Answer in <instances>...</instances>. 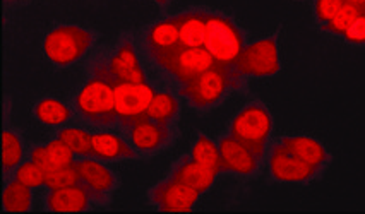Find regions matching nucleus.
I'll use <instances>...</instances> for the list:
<instances>
[{
	"mask_svg": "<svg viewBox=\"0 0 365 214\" xmlns=\"http://www.w3.org/2000/svg\"><path fill=\"white\" fill-rule=\"evenodd\" d=\"M178 28V40L184 46H205L207 29V12L189 11L173 16Z\"/></svg>",
	"mask_w": 365,
	"mask_h": 214,
	"instance_id": "obj_15",
	"label": "nucleus"
},
{
	"mask_svg": "<svg viewBox=\"0 0 365 214\" xmlns=\"http://www.w3.org/2000/svg\"><path fill=\"white\" fill-rule=\"evenodd\" d=\"M89 200H95L98 204H107L108 197L107 194L93 190L91 187L83 185H72V187H62V188H52L48 194L46 204L48 209L52 211H86L89 208Z\"/></svg>",
	"mask_w": 365,
	"mask_h": 214,
	"instance_id": "obj_12",
	"label": "nucleus"
},
{
	"mask_svg": "<svg viewBox=\"0 0 365 214\" xmlns=\"http://www.w3.org/2000/svg\"><path fill=\"white\" fill-rule=\"evenodd\" d=\"M74 165L81 173V177L86 182V185L91 187L93 190L108 194V192H112L117 187V178L113 177L112 171L105 168L100 163L93 160H83L74 161Z\"/></svg>",
	"mask_w": 365,
	"mask_h": 214,
	"instance_id": "obj_17",
	"label": "nucleus"
},
{
	"mask_svg": "<svg viewBox=\"0 0 365 214\" xmlns=\"http://www.w3.org/2000/svg\"><path fill=\"white\" fill-rule=\"evenodd\" d=\"M115 57L120 60V62H124L127 67L133 68V71L143 72L141 67H139L138 57H135L134 45H133V41L129 40V38H122L120 43H118L117 51H115Z\"/></svg>",
	"mask_w": 365,
	"mask_h": 214,
	"instance_id": "obj_30",
	"label": "nucleus"
},
{
	"mask_svg": "<svg viewBox=\"0 0 365 214\" xmlns=\"http://www.w3.org/2000/svg\"><path fill=\"white\" fill-rule=\"evenodd\" d=\"M197 197V190L172 177L161 180L150 190V200L158 205L160 211H190Z\"/></svg>",
	"mask_w": 365,
	"mask_h": 214,
	"instance_id": "obj_10",
	"label": "nucleus"
},
{
	"mask_svg": "<svg viewBox=\"0 0 365 214\" xmlns=\"http://www.w3.org/2000/svg\"><path fill=\"white\" fill-rule=\"evenodd\" d=\"M205 49L218 63L235 68V63L245 49L244 34L235 23L222 14L207 12V29Z\"/></svg>",
	"mask_w": 365,
	"mask_h": 214,
	"instance_id": "obj_3",
	"label": "nucleus"
},
{
	"mask_svg": "<svg viewBox=\"0 0 365 214\" xmlns=\"http://www.w3.org/2000/svg\"><path fill=\"white\" fill-rule=\"evenodd\" d=\"M45 171L41 170L35 161L24 163V165L16 171V178L28 187H40L41 183H45Z\"/></svg>",
	"mask_w": 365,
	"mask_h": 214,
	"instance_id": "obj_29",
	"label": "nucleus"
},
{
	"mask_svg": "<svg viewBox=\"0 0 365 214\" xmlns=\"http://www.w3.org/2000/svg\"><path fill=\"white\" fill-rule=\"evenodd\" d=\"M46 151H48V156L50 160H52L55 168H63V166H69L74 163V160H72V153L74 151L63 143L61 137L52 141V143H48V146H46Z\"/></svg>",
	"mask_w": 365,
	"mask_h": 214,
	"instance_id": "obj_28",
	"label": "nucleus"
},
{
	"mask_svg": "<svg viewBox=\"0 0 365 214\" xmlns=\"http://www.w3.org/2000/svg\"><path fill=\"white\" fill-rule=\"evenodd\" d=\"M122 128L127 131L133 144L144 154H153L160 151V149L167 148L172 143L173 137L172 128H170L168 123H161L158 120L146 117V115L127 123Z\"/></svg>",
	"mask_w": 365,
	"mask_h": 214,
	"instance_id": "obj_9",
	"label": "nucleus"
},
{
	"mask_svg": "<svg viewBox=\"0 0 365 214\" xmlns=\"http://www.w3.org/2000/svg\"><path fill=\"white\" fill-rule=\"evenodd\" d=\"M271 173L283 182H305L319 173L321 166H314L290 153L282 143L274 144L269 158Z\"/></svg>",
	"mask_w": 365,
	"mask_h": 214,
	"instance_id": "obj_11",
	"label": "nucleus"
},
{
	"mask_svg": "<svg viewBox=\"0 0 365 214\" xmlns=\"http://www.w3.org/2000/svg\"><path fill=\"white\" fill-rule=\"evenodd\" d=\"M150 57L180 83H187L192 77L218 63L205 46H184L180 43L173 49L150 55Z\"/></svg>",
	"mask_w": 365,
	"mask_h": 214,
	"instance_id": "obj_4",
	"label": "nucleus"
},
{
	"mask_svg": "<svg viewBox=\"0 0 365 214\" xmlns=\"http://www.w3.org/2000/svg\"><path fill=\"white\" fill-rule=\"evenodd\" d=\"M58 137L66 143L69 148L79 156L95 158V151H93V136L88 132L81 131V128H66L62 131Z\"/></svg>",
	"mask_w": 365,
	"mask_h": 214,
	"instance_id": "obj_24",
	"label": "nucleus"
},
{
	"mask_svg": "<svg viewBox=\"0 0 365 214\" xmlns=\"http://www.w3.org/2000/svg\"><path fill=\"white\" fill-rule=\"evenodd\" d=\"M79 113L95 126H113L118 120L115 108V93L107 81L91 76L76 100Z\"/></svg>",
	"mask_w": 365,
	"mask_h": 214,
	"instance_id": "obj_6",
	"label": "nucleus"
},
{
	"mask_svg": "<svg viewBox=\"0 0 365 214\" xmlns=\"http://www.w3.org/2000/svg\"><path fill=\"white\" fill-rule=\"evenodd\" d=\"M346 4H351V6L359 7L360 11H365V0H345Z\"/></svg>",
	"mask_w": 365,
	"mask_h": 214,
	"instance_id": "obj_34",
	"label": "nucleus"
},
{
	"mask_svg": "<svg viewBox=\"0 0 365 214\" xmlns=\"http://www.w3.org/2000/svg\"><path fill=\"white\" fill-rule=\"evenodd\" d=\"M156 2H158V4H160V6H165V4H168V2H170V0H156Z\"/></svg>",
	"mask_w": 365,
	"mask_h": 214,
	"instance_id": "obj_35",
	"label": "nucleus"
},
{
	"mask_svg": "<svg viewBox=\"0 0 365 214\" xmlns=\"http://www.w3.org/2000/svg\"><path fill=\"white\" fill-rule=\"evenodd\" d=\"M91 76L107 81L113 88L118 122H120L122 127L141 118L146 113L151 100L155 98V89L146 83H129V81L118 79L108 68L105 57L96 58L91 63Z\"/></svg>",
	"mask_w": 365,
	"mask_h": 214,
	"instance_id": "obj_1",
	"label": "nucleus"
},
{
	"mask_svg": "<svg viewBox=\"0 0 365 214\" xmlns=\"http://www.w3.org/2000/svg\"><path fill=\"white\" fill-rule=\"evenodd\" d=\"M45 185L50 188H62V187H72V185H86L81 173L76 168V165L72 163L69 166H63V168H57L53 171H48L45 175Z\"/></svg>",
	"mask_w": 365,
	"mask_h": 214,
	"instance_id": "obj_23",
	"label": "nucleus"
},
{
	"mask_svg": "<svg viewBox=\"0 0 365 214\" xmlns=\"http://www.w3.org/2000/svg\"><path fill=\"white\" fill-rule=\"evenodd\" d=\"M36 117L45 123H62L71 117V111L67 110V106H63L61 101L57 100H43L36 105L35 108Z\"/></svg>",
	"mask_w": 365,
	"mask_h": 214,
	"instance_id": "obj_25",
	"label": "nucleus"
},
{
	"mask_svg": "<svg viewBox=\"0 0 365 214\" xmlns=\"http://www.w3.org/2000/svg\"><path fill=\"white\" fill-rule=\"evenodd\" d=\"M345 38L348 41L365 43V11L360 12L359 17L354 21V24L346 29Z\"/></svg>",
	"mask_w": 365,
	"mask_h": 214,
	"instance_id": "obj_32",
	"label": "nucleus"
},
{
	"mask_svg": "<svg viewBox=\"0 0 365 214\" xmlns=\"http://www.w3.org/2000/svg\"><path fill=\"white\" fill-rule=\"evenodd\" d=\"M218 148L228 171L240 175H252L257 171L261 158L250 151L247 146H244L237 139H233L230 134L220 139Z\"/></svg>",
	"mask_w": 365,
	"mask_h": 214,
	"instance_id": "obj_13",
	"label": "nucleus"
},
{
	"mask_svg": "<svg viewBox=\"0 0 365 214\" xmlns=\"http://www.w3.org/2000/svg\"><path fill=\"white\" fill-rule=\"evenodd\" d=\"M215 175L216 173H213L210 168H206L201 163H197L194 158L189 156L180 158V160L172 166V171H170V177L185 183V185L192 187L194 190L199 192V194H202V192H206L207 188L211 187Z\"/></svg>",
	"mask_w": 365,
	"mask_h": 214,
	"instance_id": "obj_14",
	"label": "nucleus"
},
{
	"mask_svg": "<svg viewBox=\"0 0 365 214\" xmlns=\"http://www.w3.org/2000/svg\"><path fill=\"white\" fill-rule=\"evenodd\" d=\"M93 40V34L79 26H58L46 36L45 51L52 62L69 66L86 54Z\"/></svg>",
	"mask_w": 365,
	"mask_h": 214,
	"instance_id": "obj_7",
	"label": "nucleus"
},
{
	"mask_svg": "<svg viewBox=\"0 0 365 214\" xmlns=\"http://www.w3.org/2000/svg\"><path fill=\"white\" fill-rule=\"evenodd\" d=\"M178 113H180V103H178L177 98L170 93H158L155 94L144 115L170 126L178 118Z\"/></svg>",
	"mask_w": 365,
	"mask_h": 214,
	"instance_id": "obj_21",
	"label": "nucleus"
},
{
	"mask_svg": "<svg viewBox=\"0 0 365 214\" xmlns=\"http://www.w3.org/2000/svg\"><path fill=\"white\" fill-rule=\"evenodd\" d=\"M21 156H23V149H21L19 137L9 131H6L2 136V165L6 177L18 165Z\"/></svg>",
	"mask_w": 365,
	"mask_h": 214,
	"instance_id": "obj_26",
	"label": "nucleus"
},
{
	"mask_svg": "<svg viewBox=\"0 0 365 214\" xmlns=\"http://www.w3.org/2000/svg\"><path fill=\"white\" fill-rule=\"evenodd\" d=\"M235 71L244 76H273L279 71L277 36L266 38V40L256 41L245 46L242 55L237 60Z\"/></svg>",
	"mask_w": 365,
	"mask_h": 214,
	"instance_id": "obj_8",
	"label": "nucleus"
},
{
	"mask_svg": "<svg viewBox=\"0 0 365 214\" xmlns=\"http://www.w3.org/2000/svg\"><path fill=\"white\" fill-rule=\"evenodd\" d=\"M93 151L96 160L118 161V160H135L138 153L130 148L120 137L112 134L93 136Z\"/></svg>",
	"mask_w": 365,
	"mask_h": 214,
	"instance_id": "obj_16",
	"label": "nucleus"
},
{
	"mask_svg": "<svg viewBox=\"0 0 365 214\" xmlns=\"http://www.w3.org/2000/svg\"><path fill=\"white\" fill-rule=\"evenodd\" d=\"M240 86L242 76L235 68L216 63L199 76L192 77L187 83H182L180 94L187 98L192 106L205 110L218 105L228 93Z\"/></svg>",
	"mask_w": 365,
	"mask_h": 214,
	"instance_id": "obj_2",
	"label": "nucleus"
},
{
	"mask_svg": "<svg viewBox=\"0 0 365 214\" xmlns=\"http://www.w3.org/2000/svg\"><path fill=\"white\" fill-rule=\"evenodd\" d=\"M271 122L269 111L266 110V106L262 103H250L245 106L244 110L233 118L230 126V136L233 139H237L239 143L252 151L256 156L262 158L264 154L267 139H269Z\"/></svg>",
	"mask_w": 365,
	"mask_h": 214,
	"instance_id": "obj_5",
	"label": "nucleus"
},
{
	"mask_svg": "<svg viewBox=\"0 0 365 214\" xmlns=\"http://www.w3.org/2000/svg\"><path fill=\"white\" fill-rule=\"evenodd\" d=\"M4 211L26 213L31 209V187L24 185L18 178H14L6 187L2 195Z\"/></svg>",
	"mask_w": 365,
	"mask_h": 214,
	"instance_id": "obj_22",
	"label": "nucleus"
},
{
	"mask_svg": "<svg viewBox=\"0 0 365 214\" xmlns=\"http://www.w3.org/2000/svg\"><path fill=\"white\" fill-rule=\"evenodd\" d=\"M192 158L197 163H201L202 166L210 168L216 175L227 173L228 171L227 165H225V161H223L222 153H220V148L205 134H199L197 143L192 149Z\"/></svg>",
	"mask_w": 365,
	"mask_h": 214,
	"instance_id": "obj_20",
	"label": "nucleus"
},
{
	"mask_svg": "<svg viewBox=\"0 0 365 214\" xmlns=\"http://www.w3.org/2000/svg\"><path fill=\"white\" fill-rule=\"evenodd\" d=\"M360 12L362 11H360L359 7L345 2V6L339 9L338 14L334 16L329 23H326L324 26H322V29L328 33H333V34H345L346 29L354 24V21L359 17Z\"/></svg>",
	"mask_w": 365,
	"mask_h": 214,
	"instance_id": "obj_27",
	"label": "nucleus"
},
{
	"mask_svg": "<svg viewBox=\"0 0 365 214\" xmlns=\"http://www.w3.org/2000/svg\"><path fill=\"white\" fill-rule=\"evenodd\" d=\"M279 143L309 165L321 166L322 163L329 161V154L326 153V149L311 137H283Z\"/></svg>",
	"mask_w": 365,
	"mask_h": 214,
	"instance_id": "obj_18",
	"label": "nucleus"
},
{
	"mask_svg": "<svg viewBox=\"0 0 365 214\" xmlns=\"http://www.w3.org/2000/svg\"><path fill=\"white\" fill-rule=\"evenodd\" d=\"M178 43H180V40H178V28L173 17L155 24L146 34V49L150 55L173 49Z\"/></svg>",
	"mask_w": 365,
	"mask_h": 214,
	"instance_id": "obj_19",
	"label": "nucleus"
},
{
	"mask_svg": "<svg viewBox=\"0 0 365 214\" xmlns=\"http://www.w3.org/2000/svg\"><path fill=\"white\" fill-rule=\"evenodd\" d=\"M345 6V0H317L316 16L321 23H329L338 14L339 9Z\"/></svg>",
	"mask_w": 365,
	"mask_h": 214,
	"instance_id": "obj_31",
	"label": "nucleus"
},
{
	"mask_svg": "<svg viewBox=\"0 0 365 214\" xmlns=\"http://www.w3.org/2000/svg\"><path fill=\"white\" fill-rule=\"evenodd\" d=\"M31 161H35L36 165L40 166V168L45 171V173H48V171L57 170V168H55V166H53L52 160H50L48 151H46V148H41V146H38V148L33 149V153H31Z\"/></svg>",
	"mask_w": 365,
	"mask_h": 214,
	"instance_id": "obj_33",
	"label": "nucleus"
}]
</instances>
